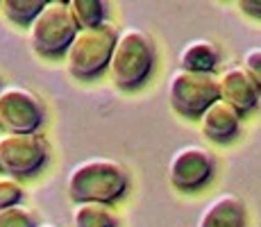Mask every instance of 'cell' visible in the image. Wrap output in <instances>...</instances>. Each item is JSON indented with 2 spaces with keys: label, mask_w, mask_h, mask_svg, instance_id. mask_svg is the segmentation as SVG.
Instances as JSON below:
<instances>
[{
  "label": "cell",
  "mask_w": 261,
  "mask_h": 227,
  "mask_svg": "<svg viewBox=\"0 0 261 227\" xmlns=\"http://www.w3.org/2000/svg\"><path fill=\"white\" fill-rule=\"evenodd\" d=\"M21 198H23L21 182L12 178V175H3L0 178V209L12 205H21Z\"/></svg>",
  "instance_id": "cell-17"
},
{
  "label": "cell",
  "mask_w": 261,
  "mask_h": 227,
  "mask_svg": "<svg viewBox=\"0 0 261 227\" xmlns=\"http://www.w3.org/2000/svg\"><path fill=\"white\" fill-rule=\"evenodd\" d=\"M195 227H245V205L237 193H220L204 205Z\"/></svg>",
  "instance_id": "cell-10"
},
{
  "label": "cell",
  "mask_w": 261,
  "mask_h": 227,
  "mask_svg": "<svg viewBox=\"0 0 261 227\" xmlns=\"http://www.w3.org/2000/svg\"><path fill=\"white\" fill-rule=\"evenodd\" d=\"M241 66L248 70V75L257 82V87L261 89V45H254V48L245 50L243 64H241Z\"/></svg>",
  "instance_id": "cell-18"
},
{
  "label": "cell",
  "mask_w": 261,
  "mask_h": 227,
  "mask_svg": "<svg viewBox=\"0 0 261 227\" xmlns=\"http://www.w3.org/2000/svg\"><path fill=\"white\" fill-rule=\"evenodd\" d=\"M239 7L243 9L245 14H250V16H259L261 18V0H241Z\"/></svg>",
  "instance_id": "cell-19"
},
{
  "label": "cell",
  "mask_w": 261,
  "mask_h": 227,
  "mask_svg": "<svg viewBox=\"0 0 261 227\" xmlns=\"http://www.w3.org/2000/svg\"><path fill=\"white\" fill-rule=\"evenodd\" d=\"M71 14L77 23L80 30H89V28H98V25L107 23V5L100 3V0H71L68 3Z\"/></svg>",
  "instance_id": "cell-14"
},
{
  "label": "cell",
  "mask_w": 261,
  "mask_h": 227,
  "mask_svg": "<svg viewBox=\"0 0 261 227\" xmlns=\"http://www.w3.org/2000/svg\"><path fill=\"white\" fill-rule=\"evenodd\" d=\"M218 62H220V50L209 39H191L179 50V68H184V70L214 73Z\"/></svg>",
  "instance_id": "cell-12"
},
{
  "label": "cell",
  "mask_w": 261,
  "mask_h": 227,
  "mask_svg": "<svg viewBox=\"0 0 261 227\" xmlns=\"http://www.w3.org/2000/svg\"><path fill=\"white\" fill-rule=\"evenodd\" d=\"M0 227H39L34 214L23 205H12L0 209Z\"/></svg>",
  "instance_id": "cell-16"
},
{
  "label": "cell",
  "mask_w": 261,
  "mask_h": 227,
  "mask_svg": "<svg viewBox=\"0 0 261 227\" xmlns=\"http://www.w3.org/2000/svg\"><path fill=\"white\" fill-rule=\"evenodd\" d=\"M118 34L120 32L116 30V25L109 21L98 25V28L80 30L66 53L68 70H71L75 78L89 80V78L100 75L105 68H109L114 48H116V41H118Z\"/></svg>",
  "instance_id": "cell-3"
},
{
  "label": "cell",
  "mask_w": 261,
  "mask_h": 227,
  "mask_svg": "<svg viewBox=\"0 0 261 227\" xmlns=\"http://www.w3.org/2000/svg\"><path fill=\"white\" fill-rule=\"evenodd\" d=\"M154 66V43L141 28H125L114 48L109 75L120 89L141 87Z\"/></svg>",
  "instance_id": "cell-2"
},
{
  "label": "cell",
  "mask_w": 261,
  "mask_h": 227,
  "mask_svg": "<svg viewBox=\"0 0 261 227\" xmlns=\"http://www.w3.org/2000/svg\"><path fill=\"white\" fill-rule=\"evenodd\" d=\"M241 128V114L225 100H216L212 107L200 116V130L212 141L234 139Z\"/></svg>",
  "instance_id": "cell-11"
},
{
  "label": "cell",
  "mask_w": 261,
  "mask_h": 227,
  "mask_svg": "<svg viewBox=\"0 0 261 227\" xmlns=\"http://www.w3.org/2000/svg\"><path fill=\"white\" fill-rule=\"evenodd\" d=\"M216 170V159L202 145H182L173 153L168 161V178L173 186L182 191H195L212 180Z\"/></svg>",
  "instance_id": "cell-8"
},
{
  "label": "cell",
  "mask_w": 261,
  "mask_h": 227,
  "mask_svg": "<svg viewBox=\"0 0 261 227\" xmlns=\"http://www.w3.org/2000/svg\"><path fill=\"white\" fill-rule=\"evenodd\" d=\"M77 32L80 28L75 23L68 3L50 0L41 9V14L34 18V23L30 25V41L39 55L57 57L62 53H68Z\"/></svg>",
  "instance_id": "cell-4"
},
{
  "label": "cell",
  "mask_w": 261,
  "mask_h": 227,
  "mask_svg": "<svg viewBox=\"0 0 261 227\" xmlns=\"http://www.w3.org/2000/svg\"><path fill=\"white\" fill-rule=\"evenodd\" d=\"M73 227H116V214L102 203H77L73 209Z\"/></svg>",
  "instance_id": "cell-13"
},
{
  "label": "cell",
  "mask_w": 261,
  "mask_h": 227,
  "mask_svg": "<svg viewBox=\"0 0 261 227\" xmlns=\"http://www.w3.org/2000/svg\"><path fill=\"white\" fill-rule=\"evenodd\" d=\"M66 191L75 203L109 205L127 191V173L116 159H84L68 173Z\"/></svg>",
  "instance_id": "cell-1"
},
{
  "label": "cell",
  "mask_w": 261,
  "mask_h": 227,
  "mask_svg": "<svg viewBox=\"0 0 261 227\" xmlns=\"http://www.w3.org/2000/svg\"><path fill=\"white\" fill-rule=\"evenodd\" d=\"M220 100L218 78L214 73H195L177 68L168 80V103L177 114L187 118H200Z\"/></svg>",
  "instance_id": "cell-5"
},
{
  "label": "cell",
  "mask_w": 261,
  "mask_h": 227,
  "mask_svg": "<svg viewBox=\"0 0 261 227\" xmlns=\"http://www.w3.org/2000/svg\"><path fill=\"white\" fill-rule=\"evenodd\" d=\"M46 118L43 100L25 87L0 91V128L5 134H34Z\"/></svg>",
  "instance_id": "cell-6"
},
{
  "label": "cell",
  "mask_w": 261,
  "mask_h": 227,
  "mask_svg": "<svg viewBox=\"0 0 261 227\" xmlns=\"http://www.w3.org/2000/svg\"><path fill=\"white\" fill-rule=\"evenodd\" d=\"M218 89H220V100L232 105L239 114L250 112L257 107L261 89L257 87L248 70L243 66H229L220 73L218 78Z\"/></svg>",
  "instance_id": "cell-9"
},
{
  "label": "cell",
  "mask_w": 261,
  "mask_h": 227,
  "mask_svg": "<svg viewBox=\"0 0 261 227\" xmlns=\"http://www.w3.org/2000/svg\"><path fill=\"white\" fill-rule=\"evenodd\" d=\"M0 91H3V87H0Z\"/></svg>",
  "instance_id": "cell-21"
},
{
  "label": "cell",
  "mask_w": 261,
  "mask_h": 227,
  "mask_svg": "<svg viewBox=\"0 0 261 227\" xmlns=\"http://www.w3.org/2000/svg\"><path fill=\"white\" fill-rule=\"evenodd\" d=\"M39 227H59V225H53V223H48V225H39Z\"/></svg>",
  "instance_id": "cell-20"
},
{
  "label": "cell",
  "mask_w": 261,
  "mask_h": 227,
  "mask_svg": "<svg viewBox=\"0 0 261 227\" xmlns=\"http://www.w3.org/2000/svg\"><path fill=\"white\" fill-rule=\"evenodd\" d=\"M48 159V143L39 134L0 136V170L12 178H28L41 170Z\"/></svg>",
  "instance_id": "cell-7"
},
{
  "label": "cell",
  "mask_w": 261,
  "mask_h": 227,
  "mask_svg": "<svg viewBox=\"0 0 261 227\" xmlns=\"http://www.w3.org/2000/svg\"><path fill=\"white\" fill-rule=\"evenodd\" d=\"M0 7H3L5 16L9 21L21 23V25H32L34 18L46 7V3H41V0H3Z\"/></svg>",
  "instance_id": "cell-15"
}]
</instances>
